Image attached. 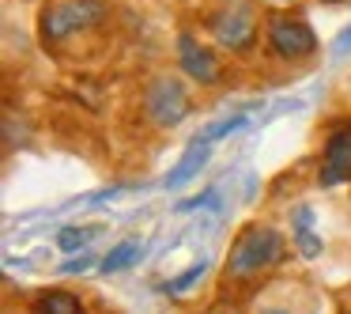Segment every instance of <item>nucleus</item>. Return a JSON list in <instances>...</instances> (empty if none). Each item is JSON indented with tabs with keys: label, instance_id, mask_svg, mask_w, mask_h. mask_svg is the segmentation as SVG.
Segmentation results:
<instances>
[{
	"label": "nucleus",
	"instance_id": "obj_9",
	"mask_svg": "<svg viewBox=\"0 0 351 314\" xmlns=\"http://www.w3.org/2000/svg\"><path fill=\"white\" fill-rule=\"evenodd\" d=\"M212 148H215V144H208L204 137L193 140V144L185 148V155L178 159V167L167 175V190H182V186L189 182V178H197V175H200V167L208 163V155H212Z\"/></svg>",
	"mask_w": 351,
	"mask_h": 314
},
{
	"label": "nucleus",
	"instance_id": "obj_1",
	"mask_svg": "<svg viewBox=\"0 0 351 314\" xmlns=\"http://www.w3.org/2000/svg\"><path fill=\"white\" fill-rule=\"evenodd\" d=\"M283 258V238L276 227L268 223H250L242 235L234 238L227 258V276L230 280H245V276H257L265 269H272Z\"/></svg>",
	"mask_w": 351,
	"mask_h": 314
},
{
	"label": "nucleus",
	"instance_id": "obj_5",
	"mask_svg": "<svg viewBox=\"0 0 351 314\" xmlns=\"http://www.w3.org/2000/svg\"><path fill=\"white\" fill-rule=\"evenodd\" d=\"M212 34H215V42L227 46V49H250L253 38H257V23H253L250 4H234V8H227V12H215Z\"/></svg>",
	"mask_w": 351,
	"mask_h": 314
},
{
	"label": "nucleus",
	"instance_id": "obj_11",
	"mask_svg": "<svg viewBox=\"0 0 351 314\" xmlns=\"http://www.w3.org/2000/svg\"><path fill=\"white\" fill-rule=\"evenodd\" d=\"M245 122H250V110H238V114H227V117H219V122H212L204 133H200V137H204L208 144H219L223 137H234V133H242Z\"/></svg>",
	"mask_w": 351,
	"mask_h": 314
},
{
	"label": "nucleus",
	"instance_id": "obj_19",
	"mask_svg": "<svg viewBox=\"0 0 351 314\" xmlns=\"http://www.w3.org/2000/svg\"><path fill=\"white\" fill-rule=\"evenodd\" d=\"M215 314H230V311H215Z\"/></svg>",
	"mask_w": 351,
	"mask_h": 314
},
{
	"label": "nucleus",
	"instance_id": "obj_7",
	"mask_svg": "<svg viewBox=\"0 0 351 314\" xmlns=\"http://www.w3.org/2000/svg\"><path fill=\"white\" fill-rule=\"evenodd\" d=\"M178 57H182V72L193 76L197 84H215L219 80V61L208 46H200L193 34H182L178 38Z\"/></svg>",
	"mask_w": 351,
	"mask_h": 314
},
{
	"label": "nucleus",
	"instance_id": "obj_4",
	"mask_svg": "<svg viewBox=\"0 0 351 314\" xmlns=\"http://www.w3.org/2000/svg\"><path fill=\"white\" fill-rule=\"evenodd\" d=\"M268 46L283 61H302V57H310L317 49V34L298 16H272L268 19Z\"/></svg>",
	"mask_w": 351,
	"mask_h": 314
},
{
	"label": "nucleus",
	"instance_id": "obj_16",
	"mask_svg": "<svg viewBox=\"0 0 351 314\" xmlns=\"http://www.w3.org/2000/svg\"><path fill=\"white\" fill-rule=\"evenodd\" d=\"M91 265H95L91 258H76V261H64V265H61V273H87Z\"/></svg>",
	"mask_w": 351,
	"mask_h": 314
},
{
	"label": "nucleus",
	"instance_id": "obj_17",
	"mask_svg": "<svg viewBox=\"0 0 351 314\" xmlns=\"http://www.w3.org/2000/svg\"><path fill=\"white\" fill-rule=\"evenodd\" d=\"M348 49H351V27H348V31H343L336 42H332V57H343Z\"/></svg>",
	"mask_w": 351,
	"mask_h": 314
},
{
	"label": "nucleus",
	"instance_id": "obj_18",
	"mask_svg": "<svg viewBox=\"0 0 351 314\" xmlns=\"http://www.w3.org/2000/svg\"><path fill=\"white\" fill-rule=\"evenodd\" d=\"M265 314H291V311H265Z\"/></svg>",
	"mask_w": 351,
	"mask_h": 314
},
{
	"label": "nucleus",
	"instance_id": "obj_6",
	"mask_svg": "<svg viewBox=\"0 0 351 314\" xmlns=\"http://www.w3.org/2000/svg\"><path fill=\"white\" fill-rule=\"evenodd\" d=\"M351 182V122L336 125L325 140V159H321V186Z\"/></svg>",
	"mask_w": 351,
	"mask_h": 314
},
{
	"label": "nucleus",
	"instance_id": "obj_10",
	"mask_svg": "<svg viewBox=\"0 0 351 314\" xmlns=\"http://www.w3.org/2000/svg\"><path fill=\"white\" fill-rule=\"evenodd\" d=\"M34 314H84V303L72 291H46L34 303Z\"/></svg>",
	"mask_w": 351,
	"mask_h": 314
},
{
	"label": "nucleus",
	"instance_id": "obj_14",
	"mask_svg": "<svg viewBox=\"0 0 351 314\" xmlns=\"http://www.w3.org/2000/svg\"><path fill=\"white\" fill-rule=\"evenodd\" d=\"M204 273H208V261H197V265H189L182 276H174V280L162 284V291H167V295H182V291H189V288H193V284H197Z\"/></svg>",
	"mask_w": 351,
	"mask_h": 314
},
{
	"label": "nucleus",
	"instance_id": "obj_2",
	"mask_svg": "<svg viewBox=\"0 0 351 314\" xmlns=\"http://www.w3.org/2000/svg\"><path fill=\"white\" fill-rule=\"evenodd\" d=\"M106 16H110L106 0H57V4H49V8L42 12L38 34H42L46 46H61V42L99 27Z\"/></svg>",
	"mask_w": 351,
	"mask_h": 314
},
{
	"label": "nucleus",
	"instance_id": "obj_15",
	"mask_svg": "<svg viewBox=\"0 0 351 314\" xmlns=\"http://www.w3.org/2000/svg\"><path fill=\"white\" fill-rule=\"evenodd\" d=\"M189 208H219V193H215V190H204L200 197L182 201V205H178V212H189Z\"/></svg>",
	"mask_w": 351,
	"mask_h": 314
},
{
	"label": "nucleus",
	"instance_id": "obj_8",
	"mask_svg": "<svg viewBox=\"0 0 351 314\" xmlns=\"http://www.w3.org/2000/svg\"><path fill=\"white\" fill-rule=\"evenodd\" d=\"M291 235H295V246L298 254H302L306 261H317L321 258V235L313 231V208L310 205H298L295 212H291Z\"/></svg>",
	"mask_w": 351,
	"mask_h": 314
},
{
	"label": "nucleus",
	"instance_id": "obj_3",
	"mask_svg": "<svg viewBox=\"0 0 351 314\" xmlns=\"http://www.w3.org/2000/svg\"><path fill=\"white\" fill-rule=\"evenodd\" d=\"M144 110L147 117H152L159 129H174L182 117H189V95H185V87L178 84L174 76H159L152 87H147L144 95Z\"/></svg>",
	"mask_w": 351,
	"mask_h": 314
},
{
	"label": "nucleus",
	"instance_id": "obj_13",
	"mask_svg": "<svg viewBox=\"0 0 351 314\" xmlns=\"http://www.w3.org/2000/svg\"><path fill=\"white\" fill-rule=\"evenodd\" d=\"M91 238H95V227H61L57 231V250L76 254V250H84Z\"/></svg>",
	"mask_w": 351,
	"mask_h": 314
},
{
	"label": "nucleus",
	"instance_id": "obj_12",
	"mask_svg": "<svg viewBox=\"0 0 351 314\" xmlns=\"http://www.w3.org/2000/svg\"><path fill=\"white\" fill-rule=\"evenodd\" d=\"M136 258H140V243H132V238H125V243L110 246V254L102 258V273H121V269H129Z\"/></svg>",
	"mask_w": 351,
	"mask_h": 314
}]
</instances>
